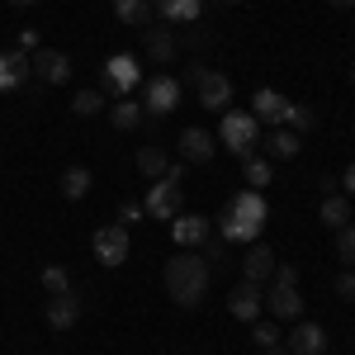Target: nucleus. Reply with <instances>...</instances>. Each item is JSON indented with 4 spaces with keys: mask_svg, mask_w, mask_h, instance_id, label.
Wrapping results in <instances>:
<instances>
[{
    "mask_svg": "<svg viewBox=\"0 0 355 355\" xmlns=\"http://www.w3.org/2000/svg\"><path fill=\"white\" fill-rule=\"evenodd\" d=\"M341 194H351V199H355V162L346 166V175H341Z\"/></svg>",
    "mask_w": 355,
    "mask_h": 355,
    "instance_id": "37",
    "label": "nucleus"
},
{
    "mask_svg": "<svg viewBox=\"0 0 355 355\" xmlns=\"http://www.w3.org/2000/svg\"><path fill=\"white\" fill-rule=\"evenodd\" d=\"M166 294L180 303V308H199L204 294H209V261L194 256V251H180L166 261Z\"/></svg>",
    "mask_w": 355,
    "mask_h": 355,
    "instance_id": "1",
    "label": "nucleus"
},
{
    "mask_svg": "<svg viewBox=\"0 0 355 355\" xmlns=\"http://www.w3.org/2000/svg\"><path fill=\"white\" fill-rule=\"evenodd\" d=\"M10 5H33V0H10Z\"/></svg>",
    "mask_w": 355,
    "mask_h": 355,
    "instance_id": "42",
    "label": "nucleus"
},
{
    "mask_svg": "<svg viewBox=\"0 0 355 355\" xmlns=\"http://www.w3.org/2000/svg\"><path fill=\"white\" fill-rule=\"evenodd\" d=\"M28 81H33L28 53H0V90H24Z\"/></svg>",
    "mask_w": 355,
    "mask_h": 355,
    "instance_id": "15",
    "label": "nucleus"
},
{
    "mask_svg": "<svg viewBox=\"0 0 355 355\" xmlns=\"http://www.w3.org/2000/svg\"><path fill=\"white\" fill-rule=\"evenodd\" d=\"M284 123H289V133H308V128L318 123V114H313V110H303V105H289Z\"/></svg>",
    "mask_w": 355,
    "mask_h": 355,
    "instance_id": "31",
    "label": "nucleus"
},
{
    "mask_svg": "<svg viewBox=\"0 0 355 355\" xmlns=\"http://www.w3.org/2000/svg\"><path fill=\"white\" fill-rule=\"evenodd\" d=\"M284 346H289V355H327V331L318 322H294L284 331Z\"/></svg>",
    "mask_w": 355,
    "mask_h": 355,
    "instance_id": "9",
    "label": "nucleus"
},
{
    "mask_svg": "<svg viewBox=\"0 0 355 355\" xmlns=\"http://www.w3.org/2000/svg\"><path fill=\"white\" fill-rule=\"evenodd\" d=\"M33 48H38V33L24 28V33H19V53H33Z\"/></svg>",
    "mask_w": 355,
    "mask_h": 355,
    "instance_id": "38",
    "label": "nucleus"
},
{
    "mask_svg": "<svg viewBox=\"0 0 355 355\" xmlns=\"http://www.w3.org/2000/svg\"><path fill=\"white\" fill-rule=\"evenodd\" d=\"M137 76H142V71H137V57H128V53H114L110 62H105V90H114L119 100L137 85Z\"/></svg>",
    "mask_w": 355,
    "mask_h": 355,
    "instance_id": "10",
    "label": "nucleus"
},
{
    "mask_svg": "<svg viewBox=\"0 0 355 355\" xmlns=\"http://www.w3.org/2000/svg\"><path fill=\"white\" fill-rule=\"evenodd\" d=\"M194 95H199V105L204 110H227L232 105V81L223 76V71H214V67H194Z\"/></svg>",
    "mask_w": 355,
    "mask_h": 355,
    "instance_id": "5",
    "label": "nucleus"
},
{
    "mask_svg": "<svg viewBox=\"0 0 355 355\" xmlns=\"http://www.w3.org/2000/svg\"><path fill=\"white\" fill-rule=\"evenodd\" d=\"M266 218H270V209H266V194L261 190L232 194L227 209H223V242H256Z\"/></svg>",
    "mask_w": 355,
    "mask_h": 355,
    "instance_id": "2",
    "label": "nucleus"
},
{
    "mask_svg": "<svg viewBox=\"0 0 355 355\" xmlns=\"http://www.w3.org/2000/svg\"><path fill=\"white\" fill-rule=\"evenodd\" d=\"M270 284H284V289H299V270L294 266H275V279Z\"/></svg>",
    "mask_w": 355,
    "mask_h": 355,
    "instance_id": "35",
    "label": "nucleus"
},
{
    "mask_svg": "<svg viewBox=\"0 0 355 355\" xmlns=\"http://www.w3.org/2000/svg\"><path fill=\"white\" fill-rule=\"evenodd\" d=\"M331 10H355V0H327Z\"/></svg>",
    "mask_w": 355,
    "mask_h": 355,
    "instance_id": "41",
    "label": "nucleus"
},
{
    "mask_svg": "<svg viewBox=\"0 0 355 355\" xmlns=\"http://www.w3.org/2000/svg\"><path fill=\"white\" fill-rule=\"evenodd\" d=\"M142 218H147V214H142V204H133V199L119 209V223H123V227H133V223H142Z\"/></svg>",
    "mask_w": 355,
    "mask_h": 355,
    "instance_id": "36",
    "label": "nucleus"
},
{
    "mask_svg": "<svg viewBox=\"0 0 355 355\" xmlns=\"http://www.w3.org/2000/svg\"><path fill=\"white\" fill-rule=\"evenodd\" d=\"M166 152L162 147H137V171H142V175H147V180H162L166 175Z\"/></svg>",
    "mask_w": 355,
    "mask_h": 355,
    "instance_id": "26",
    "label": "nucleus"
},
{
    "mask_svg": "<svg viewBox=\"0 0 355 355\" xmlns=\"http://www.w3.org/2000/svg\"><path fill=\"white\" fill-rule=\"evenodd\" d=\"M152 15L166 24H194L204 15V0H152Z\"/></svg>",
    "mask_w": 355,
    "mask_h": 355,
    "instance_id": "17",
    "label": "nucleus"
},
{
    "mask_svg": "<svg viewBox=\"0 0 355 355\" xmlns=\"http://www.w3.org/2000/svg\"><path fill=\"white\" fill-rule=\"evenodd\" d=\"M180 105V81L175 76H152V81L142 85V114H152V119H162Z\"/></svg>",
    "mask_w": 355,
    "mask_h": 355,
    "instance_id": "7",
    "label": "nucleus"
},
{
    "mask_svg": "<svg viewBox=\"0 0 355 355\" xmlns=\"http://www.w3.org/2000/svg\"><path fill=\"white\" fill-rule=\"evenodd\" d=\"M71 110L81 114V119H90V114H100V110H105V95H100V90H76Z\"/></svg>",
    "mask_w": 355,
    "mask_h": 355,
    "instance_id": "30",
    "label": "nucleus"
},
{
    "mask_svg": "<svg viewBox=\"0 0 355 355\" xmlns=\"http://www.w3.org/2000/svg\"><path fill=\"white\" fill-rule=\"evenodd\" d=\"M261 308H266V294H261V284H251V279H242V284L227 294V313H232L237 322H256Z\"/></svg>",
    "mask_w": 355,
    "mask_h": 355,
    "instance_id": "11",
    "label": "nucleus"
},
{
    "mask_svg": "<svg viewBox=\"0 0 355 355\" xmlns=\"http://www.w3.org/2000/svg\"><path fill=\"white\" fill-rule=\"evenodd\" d=\"M147 53L157 67H171L175 62V38H171V28H147Z\"/></svg>",
    "mask_w": 355,
    "mask_h": 355,
    "instance_id": "23",
    "label": "nucleus"
},
{
    "mask_svg": "<svg viewBox=\"0 0 355 355\" xmlns=\"http://www.w3.org/2000/svg\"><path fill=\"white\" fill-rule=\"evenodd\" d=\"M299 133H289V128H270L266 133V157L270 162H289V157H299Z\"/></svg>",
    "mask_w": 355,
    "mask_h": 355,
    "instance_id": "20",
    "label": "nucleus"
},
{
    "mask_svg": "<svg viewBox=\"0 0 355 355\" xmlns=\"http://www.w3.org/2000/svg\"><path fill=\"white\" fill-rule=\"evenodd\" d=\"M62 194H67V199H85V194H90V171H85V166L62 171Z\"/></svg>",
    "mask_w": 355,
    "mask_h": 355,
    "instance_id": "27",
    "label": "nucleus"
},
{
    "mask_svg": "<svg viewBox=\"0 0 355 355\" xmlns=\"http://www.w3.org/2000/svg\"><path fill=\"white\" fill-rule=\"evenodd\" d=\"M218 137L227 142V152H237V157H256V147H261V119L246 110H223V128Z\"/></svg>",
    "mask_w": 355,
    "mask_h": 355,
    "instance_id": "3",
    "label": "nucleus"
},
{
    "mask_svg": "<svg viewBox=\"0 0 355 355\" xmlns=\"http://www.w3.org/2000/svg\"><path fill=\"white\" fill-rule=\"evenodd\" d=\"M90 246H95V261H100V266H123L128 251H133V237H128L123 223H105V227L90 237Z\"/></svg>",
    "mask_w": 355,
    "mask_h": 355,
    "instance_id": "4",
    "label": "nucleus"
},
{
    "mask_svg": "<svg viewBox=\"0 0 355 355\" xmlns=\"http://www.w3.org/2000/svg\"><path fill=\"white\" fill-rule=\"evenodd\" d=\"M336 256H341V266H346V270H355V223L336 227Z\"/></svg>",
    "mask_w": 355,
    "mask_h": 355,
    "instance_id": "29",
    "label": "nucleus"
},
{
    "mask_svg": "<svg viewBox=\"0 0 355 355\" xmlns=\"http://www.w3.org/2000/svg\"><path fill=\"white\" fill-rule=\"evenodd\" d=\"M227 5H242V0H227Z\"/></svg>",
    "mask_w": 355,
    "mask_h": 355,
    "instance_id": "43",
    "label": "nucleus"
},
{
    "mask_svg": "<svg viewBox=\"0 0 355 355\" xmlns=\"http://www.w3.org/2000/svg\"><path fill=\"white\" fill-rule=\"evenodd\" d=\"M318 218L327 223V227H346V223H351V194H327V199H322V209H318Z\"/></svg>",
    "mask_w": 355,
    "mask_h": 355,
    "instance_id": "22",
    "label": "nucleus"
},
{
    "mask_svg": "<svg viewBox=\"0 0 355 355\" xmlns=\"http://www.w3.org/2000/svg\"><path fill=\"white\" fill-rule=\"evenodd\" d=\"M38 284H43V294H48V299H53V294H71V279H67L62 266H48V270L38 275Z\"/></svg>",
    "mask_w": 355,
    "mask_h": 355,
    "instance_id": "28",
    "label": "nucleus"
},
{
    "mask_svg": "<svg viewBox=\"0 0 355 355\" xmlns=\"http://www.w3.org/2000/svg\"><path fill=\"white\" fill-rule=\"evenodd\" d=\"M261 355H289V346H279V341H275V346H261Z\"/></svg>",
    "mask_w": 355,
    "mask_h": 355,
    "instance_id": "40",
    "label": "nucleus"
},
{
    "mask_svg": "<svg viewBox=\"0 0 355 355\" xmlns=\"http://www.w3.org/2000/svg\"><path fill=\"white\" fill-rule=\"evenodd\" d=\"M180 204H185V194H180V180L162 175V180L152 185V194L142 199V214H147V218H166V223H171L175 214H185Z\"/></svg>",
    "mask_w": 355,
    "mask_h": 355,
    "instance_id": "6",
    "label": "nucleus"
},
{
    "mask_svg": "<svg viewBox=\"0 0 355 355\" xmlns=\"http://www.w3.org/2000/svg\"><path fill=\"white\" fill-rule=\"evenodd\" d=\"M214 152H218V142H214L209 128H185V133H180V157H185V162L209 166V162H214Z\"/></svg>",
    "mask_w": 355,
    "mask_h": 355,
    "instance_id": "13",
    "label": "nucleus"
},
{
    "mask_svg": "<svg viewBox=\"0 0 355 355\" xmlns=\"http://www.w3.org/2000/svg\"><path fill=\"white\" fill-rule=\"evenodd\" d=\"M28 62H33V76H38L43 85H62L67 76H71V57L57 53V48H38Z\"/></svg>",
    "mask_w": 355,
    "mask_h": 355,
    "instance_id": "12",
    "label": "nucleus"
},
{
    "mask_svg": "<svg viewBox=\"0 0 355 355\" xmlns=\"http://www.w3.org/2000/svg\"><path fill=\"white\" fill-rule=\"evenodd\" d=\"M171 237H175L180 251H199V246L214 237V223L204 218V214H175L171 218Z\"/></svg>",
    "mask_w": 355,
    "mask_h": 355,
    "instance_id": "8",
    "label": "nucleus"
},
{
    "mask_svg": "<svg viewBox=\"0 0 355 355\" xmlns=\"http://www.w3.org/2000/svg\"><path fill=\"white\" fill-rule=\"evenodd\" d=\"M266 308H270L279 322H299V318H303V294H299V289H284V284H270Z\"/></svg>",
    "mask_w": 355,
    "mask_h": 355,
    "instance_id": "16",
    "label": "nucleus"
},
{
    "mask_svg": "<svg viewBox=\"0 0 355 355\" xmlns=\"http://www.w3.org/2000/svg\"><path fill=\"white\" fill-rule=\"evenodd\" d=\"M251 341H256V346H275V341H279V327L256 318V322H251Z\"/></svg>",
    "mask_w": 355,
    "mask_h": 355,
    "instance_id": "32",
    "label": "nucleus"
},
{
    "mask_svg": "<svg viewBox=\"0 0 355 355\" xmlns=\"http://www.w3.org/2000/svg\"><path fill=\"white\" fill-rule=\"evenodd\" d=\"M318 190H322V199H327V194H336V180H331V175H318Z\"/></svg>",
    "mask_w": 355,
    "mask_h": 355,
    "instance_id": "39",
    "label": "nucleus"
},
{
    "mask_svg": "<svg viewBox=\"0 0 355 355\" xmlns=\"http://www.w3.org/2000/svg\"><path fill=\"white\" fill-rule=\"evenodd\" d=\"M114 15L128 28H152V0H114Z\"/></svg>",
    "mask_w": 355,
    "mask_h": 355,
    "instance_id": "21",
    "label": "nucleus"
},
{
    "mask_svg": "<svg viewBox=\"0 0 355 355\" xmlns=\"http://www.w3.org/2000/svg\"><path fill=\"white\" fill-rule=\"evenodd\" d=\"M275 266H279V261H275V251H270V246H261V242H251V251L242 256V275L251 279V284H270Z\"/></svg>",
    "mask_w": 355,
    "mask_h": 355,
    "instance_id": "14",
    "label": "nucleus"
},
{
    "mask_svg": "<svg viewBox=\"0 0 355 355\" xmlns=\"http://www.w3.org/2000/svg\"><path fill=\"white\" fill-rule=\"evenodd\" d=\"M76 318H81V299H76V289H71V294H53V299H48V327H53V331L76 327Z\"/></svg>",
    "mask_w": 355,
    "mask_h": 355,
    "instance_id": "18",
    "label": "nucleus"
},
{
    "mask_svg": "<svg viewBox=\"0 0 355 355\" xmlns=\"http://www.w3.org/2000/svg\"><path fill=\"white\" fill-rule=\"evenodd\" d=\"M289 105H294V100H284L279 90H256V95H251V114L266 119V123H284Z\"/></svg>",
    "mask_w": 355,
    "mask_h": 355,
    "instance_id": "19",
    "label": "nucleus"
},
{
    "mask_svg": "<svg viewBox=\"0 0 355 355\" xmlns=\"http://www.w3.org/2000/svg\"><path fill=\"white\" fill-rule=\"evenodd\" d=\"M242 180H246V190H266V185L275 180L270 157H246L242 162Z\"/></svg>",
    "mask_w": 355,
    "mask_h": 355,
    "instance_id": "24",
    "label": "nucleus"
},
{
    "mask_svg": "<svg viewBox=\"0 0 355 355\" xmlns=\"http://www.w3.org/2000/svg\"><path fill=\"white\" fill-rule=\"evenodd\" d=\"M199 251H204V261H209V270H214V266L223 261V251H227V242H223V237H209V242L199 246Z\"/></svg>",
    "mask_w": 355,
    "mask_h": 355,
    "instance_id": "33",
    "label": "nucleus"
},
{
    "mask_svg": "<svg viewBox=\"0 0 355 355\" xmlns=\"http://www.w3.org/2000/svg\"><path fill=\"white\" fill-rule=\"evenodd\" d=\"M336 294H341L346 303H355V270H341V275H336Z\"/></svg>",
    "mask_w": 355,
    "mask_h": 355,
    "instance_id": "34",
    "label": "nucleus"
},
{
    "mask_svg": "<svg viewBox=\"0 0 355 355\" xmlns=\"http://www.w3.org/2000/svg\"><path fill=\"white\" fill-rule=\"evenodd\" d=\"M137 123H142V100H133V95L114 100V128H119V133H133Z\"/></svg>",
    "mask_w": 355,
    "mask_h": 355,
    "instance_id": "25",
    "label": "nucleus"
}]
</instances>
